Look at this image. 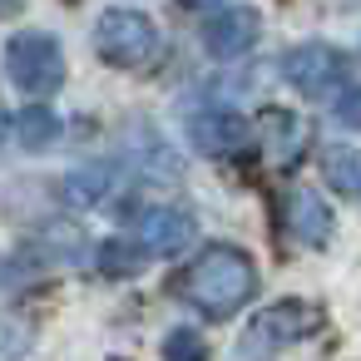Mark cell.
I'll list each match as a JSON object with an SVG mask.
<instances>
[{"label":"cell","mask_w":361,"mask_h":361,"mask_svg":"<svg viewBox=\"0 0 361 361\" xmlns=\"http://www.w3.org/2000/svg\"><path fill=\"white\" fill-rule=\"evenodd\" d=\"M164 356H169V361H208L203 336H198V331H188V326H178V331H169V336H164Z\"/></svg>","instance_id":"cell-15"},{"label":"cell","mask_w":361,"mask_h":361,"mask_svg":"<svg viewBox=\"0 0 361 361\" xmlns=\"http://www.w3.org/2000/svg\"><path fill=\"white\" fill-rule=\"evenodd\" d=\"M173 292L198 307L203 317H233L238 307H247L257 297V267L243 247H228V243H213L203 247L173 282Z\"/></svg>","instance_id":"cell-1"},{"label":"cell","mask_w":361,"mask_h":361,"mask_svg":"<svg viewBox=\"0 0 361 361\" xmlns=\"http://www.w3.org/2000/svg\"><path fill=\"white\" fill-rule=\"evenodd\" d=\"M94 50H99L104 65L134 70V65H149V60H154V50H159V30H154L149 16L114 6V11H104L99 25H94Z\"/></svg>","instance_id":"cell-3"},{"label":"cell","mask_w":361,"mask_h":361,"mask_svg":"<svg viewBox=\"0 0 361 361\" xmlns=\"http://www.w3.org/2000/svg\"><path fill=\"white\" fill-rule=\"evenodd\" d=\"M336 119H341L346 129H361V90H346V94L336 99Z\"/></svg>","instance_id":"cell-16"},{"label":"cell","mask_w":361,"mask_h":361,"mask_svg":"<svg viewBox=\"0 0 361 361\" xmlns=\"http://www.w3.org/2000/svg\"><path fill=\"white\" fill-rule=\"evenodd\" d=\"M312 331H322V307H312V302H302V297H287V302H277V307H262V312L247 322L243 351H247V356H267V351L292 346V341H302V336H312Z\"/></svg>","instance_id":"cell-4"},{"label":"cell","mask_w":361,"mask_h":361,"mask_svg":"<svg viewBox=\"0 0 361 361\" xmlns=\"http://www.w3.org/2000/svg\"><path fill=\"white\" fill-rule=\"evenodd\" d=\"M287 228H292L297 243L322 247V243L331 238V208L322 203V193H312V188H292V193H287Z\"/></svg>","instance_id":"cell-9"},{"label":"cell","mask_w":361,"mask_h":361,"mask_svg":"<svg viewBox=\"0 0 361 361\" xmlns=\"http://www.w3.org/2000/svg\"><path fill=\"white\" fill-rule=\"evenodd\" d=\"M109 188H114V169H104V164L70 173V198H75V203H104Z\"/></svg>","instance_id":"cell-12"},{"label":"cell","mask_w":361,"mask_h":361,"mask_svg":"<svg viewBox=\"0 0 361 361\" xmlns=\"http://www.w3.org/2000/svg\"><path fill=\"white\" fill-rule=\"evenodd\" d=\"M247 139H252L247 119H238V114H228V109H213V114H193V119H188V144H193L198 154L228 159V154H238Z\"/></svg>","instance_id":"cell-8"},{"label":"cell","mask_w":361,"mask_h":361,"mask_svg":"<svg viewBox=\"0 0 361 361\" xmlns=\"http://www.w3.org/2000/svg\"><path fill=\"white\" fill-rule=\"evenodd\" d=\"M139 262H144V252H139V243H124V238H109V243L99 247V267H104L109 277H129V272H139Z\"/></svg>","instance_id":"cell-14"},{"label":"cell","mask_w":361,"mask_h":361,"mask_svg":"<svg viewBox=\"0 0 361 361\" xmlns=\"http://www.w3.org/2000/svg\"><path fill=\"white\" fill-rule=\"evenodd\" d=\"M6 75H11L16 90H25L35 99L55 94L65 85V50H60V40L45 35V30H20L6 45Z\"/></svg>","instance_id":"cell-2"},{"label":"cell","mask_w":361,"mask_h":361,"mask_svg":"<svg viewBox=\"0 0 361 361\" xmlns=\"http://www.w3.org/2000/svg\"><path fill=\"white\" fill-rule=\"evenodd\" d=\"M257 30H262V16L252 6H233V11H223L203 25V50L218 55V60H238L243 50H252Z\"/></svg>","instance_id":"cell-7"},{"label":"cell","mask_w":361,"mask_h":361,"mask_svg":"<svg viewBox=\"0 0 361 361\" xmlns=\"http://www.w3.org/2000/svg\"><path fill=\"white\" fill-rule=\"evenodd\" d=\"M282 80L307 99H326L346 85V55L331 45H297L282 55Z\"/></svg>","instance_id":"cell-5"},{"label":"cell","mask_w":361,"mask_h":361,"mask_svg":"<svg viewBox=\"0 0 361 361\" xmlns=\"http://www.w3.org/2000/svg\"><path fill=\"white\" fill-rule=\"evenodd\" d=\"M30 346H35V326L25 317L0 312V361H20Z\"/></svg>","instance_id":"cell-13"},{"label":"cell","mask_w":361,"mask_h":361,"mask_svg":"<svg viewBox=\"0 0 361 361\" xmlns=\"http://www.w3.org/2000/svg\"><path fill=\"white\" fill-rule=\"evenodd\" d=\"M134 243L144 257H173L178 247L193 243V218L183 208H149L134 228Z\"/></svg>","instance_id":"cell-6"},{"label":"cell","mask_w":361,"mask_h":361,"mask_svg":"<svg viewBox=\"0 0 361 361\" xmlns=\"http://www.w3.org/2000/svg\"><path fill=\"white\" fill-rule=\"evenodd\" d=\"M178 6H188V11H208V6H218V0H178Z\"/></svg>","instance_id":"cell-18"},{"label":"cell","mask_w":361,"mask_h":361,"mask_svg":"<svg viewBox=\"0 0 361 361\" xmlns=\"http://www.w3.org/2000/svg\"><path fill=\"white\" fill-rule=\"evenodd\" d=\"M322 178H326L336 193L356 198V193H361V154L346 149V144H322Z\"/></svg>","instance_id":"cell-10"},{"label":"cell","mask_w":361,"mask_h":361,"mask_svg":"<svg viewBox=\"0 0 361 361\" xmlns=\"http://www.w3.org/2000/svg\"><path fill=\"white\" fill-rule=\"evenodd\" d=\"M16 134H20V144H25V149H45V144H55V134H60V119H55V109H45V104H30V109H20V119H16Z\"/></svg>","instance_id":"cell-11"},{"label":"cell","mask_w":361,"mask_h":361,"mask_svg":"<svg viewBox=\"0 0 361 361\" xmlns=\"http://www.w3.org/2000/svg\"><path fill=\"white\" fill-rule=\"evenodd\" d=\"M25 11V0H0V20H6V16H20Z\"/></svg>","instance_id":"cell-17"}]
</instances>
